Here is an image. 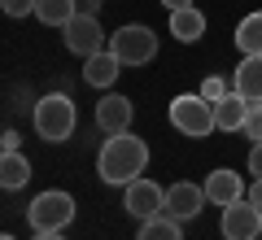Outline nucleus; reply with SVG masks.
<instances>
[{
    "mask_svg": "<svg viewBox=\"0 0 262 240\" xmlns=\"http://www.w3.org/2000/svg\"><path fill=\"white\" fill-rule=\"evenodd\" d=\"M249 175L262 179V144H253V153H249Z\"/></svg>",
    "mask_w": 262,
    "mask_h": 240,
    "instance_id": "obj_23",
    "label": "nucleus"
},
{
    "mask_svg": "<svg viewBox=\"0 0 262 240\" xmlns=\"http://www.w3.org/2000/svg\"><path fill=\"white\" fill-rule=\"evenodd\" d=\"M241 197H249L245 192V184H241V175L236 170H210V179H206V201L210 205H236Z\"/></svg>",
    "mask_w": 262,
    "mask_h": 240,
    "instance_id": "obj_11",
    "label": "nucleus"
},
{
    "mask_svg": "<svg viewBox=\"0 0 262 240\" xmlns=\"http://www.w3.org/2000/svg\"><path fill=\"white\" fill-rule=\"evenodd\" d=\"M162 5H166V9L175 13V9H188V5H192V0H162Z\"/></svg>",
    "mask_w": 262,
    "mask_h": 240,
    "instance_id": "obj_27",
    "label": "nucleus"
},
{
    "mask_svg": "<svg viewBox=\"0 0 262 240\" xmlns=\"http://www.w3.org/2000/svg\"><path fill=\"white\" fill-rule=\"evenodd\" d=\"M118 70H122V61L110 53V48H101V53L83 57V83H88V88H114Z\"/></svg>",
    "mask_w": 262,
    "mask_h": 240,
    "instance_id": "obj_12",
    "label": "nucleus"
},
{
    "mask_svg": "<svg viewBox=\"0 0 262 240\" xmlns=\"http://www.w3.org/2000/svg\"><path fill=\"white\" fill-rule=\"evenodd\" d=\"M249 105L253 101H245L241 92H227L223 101H214V127L219 131H241L245 118H249Z\"/></svg>",
    "mask_w": 262,
    "mask_h": 240,
    "instance_id": "obj_14",
    "label": "nucleus"
},
{
    "mask_svg": "<svg viewBox=\"0 0 262 240\" xmlns=\"http://www.w3.org/2000/svg\"><path fill=\"white\" fill-rule=\"evenodd\" d=\"M122 210L131 214V219H158V214H166V192H162L153 179H131L127 184V192H122Z\"/></svg>",
    "mask_w": 262,
    "mask_h": 240,
    "instance_id": "obj_6",
    "label": "nucleus"
},
{
    "mask_svg": "<svg viewBox=\"0 0 262 240\" xmlns=\"http://www.w3.org/2000/svg\"><path fill=\"white\" fill-rule=\"evenodd\" d=\"M201 205H206V184H188V179H179V184L166 188V214L179 223L196 219L201 214Z\"/></svg>",
    "mask_w": 262,
    "mask_h": 240,
    "instance_id": "obj_9",
    "label": "nucleus"
},
{
    "mask_svg": "<svg viewBox=\"0 0 262 240\" xmlns=\"http://www.w3.org/2000/svg\"><path fill=\"white\" fill-rule=\"evenodd\" d=\"M61 35H66V48L79 57H92L101 48H110V35L101 31V18H92V13H79L70 27H61Z\"/></svg>",
    "mask_w": 262,
    "mask_h": 240,
    "instance_id": "obj_8",
    "label": "nucleus"
},
{
    "mask_svg": "<svg viewBox=\"0 0 262 240\" xmlns=\"http://www.w3.org/2000/svg\"><path fill=\"white\" fill-rule=\"evenodd\" d=\"M79 127V110L75 101L66 92H48L35 101V136L48 140V144H61V140H70Z\"/></svg>",
    "mask_w": 262,
    "mask_h": 240,
    "instance_id": "obj_2",
    "label": "nucleus"
},
{
    "mask_svg": "<svg viewBox=\"0 0 262 240\" xmlns=\"http://www.w3.org/2000/svg\"><path fill=\"white\" fill-rule=\"evenodd\" d=\"M170 35H175L179 44H192V39H201V35H206V13L196 9V5L175 9V13H170Z\"/></svg>",
    "mask_w": 262,
    "mask_h": 240,
    "instance_id": "obj_15",
    "label": "nucleus"
},
{
    "mask_svg": "<svg viewBox=\"0 0 262 240\" xmlns=\"http://www.w3.org/2000/svg\"><path fill=\"white\" fill-rule=\"evenodd\" d=\"M241 131L253 140V144H262V101H258V105H249V118H245V127H241Z\"/></svg>",
    "mask_w": 262,
    "mask_h": 240,
    "instance_id": "obj_20",
    "label": "nucleus"
},
{
    "mask_svg": "<svg viewBox=\"0 0 262 240\" xmlns=\"http://www.w3.org/2000/svg\"><path fill=\"white\" fill-rule=\"evenodd\" d=\"M110 53L118 57L122 66H144V61H153L158 57V35H153L149 27H118L110 35Z\"/></svg>",
    "mask_w": 262,
    "mask_h": 240,
    "instance_id": "obj_4",
    "label": "nucleus"
},
{
    "mask_svg": "<svg viewBox=\"0 0 262 240\" xmlns=\"http://www.w3.org/2000/svg\"><path fill=\"white\" fill-rule=\"evenodd\" d=\"M236 48H241L245 57H258L262 53V9L241 18V27H236Z\"/></svg>",
    "mask_w": 262,
    "mask_h": 240,
    "instance_id": "obj_18",
    "label": "nucleus"
},
{
    "mask_svg": "<svg viewBox=\"0 0 262 240\" xmlns=\"http://www.w3.org/2000/svg\"><path fill=\"white\" fill-rule=\"evenodd\" d=\"M31 227L35 231H66L75 223V197L70 192H39L27 210Z\"/></svg>",
    "mask_w": 262,
    "mask_h": 240,
    "instance_id": "obj_5",
    "label": "nucleus"
},
{
    "mask_svg": "<svg viewBox=\"0 0 262 240\" xmlns=\"http://www.w3.org/2000/svg\"><path fill=\"white\" fill-rule=\"evenodd\" d=\"M35 18L44 27H70L79 18V0H35Z\"/></svg>",
    "mask_w": 262,
    "mask_h": 240,
    "instance_id": "obj_16",
    "label": "nucleus"
},
{
    "mask_svg": "<svg viewBox=\"0 0 262 240\" xmlns=\"http://www.w3.org/2000/svg\"><path fill=\"white\" fill-rule=\"evenodd\" d=\"M35 240H66V236H61V231H39Z\"/></svg>",
    "mask_w": 262,
    "mask_h": 240,
    "instance_id": "obj_28",
    "label": "nucleus"
},
{
    "mask_svg": "<svg viewBox=\"0 0 262 240\" xmlns=\"http://www.w3.org/2000/svg\"><path fill=\"white\" fill-rule=\"evenodd\" d=\"M144 166H149V144L131 131H118L101 144V157H96V175L105 184H122L127 188L131 179H140Z\"/></svg>",
    "mask_w": 262,
    "mask_h": 240,
    "instance_id": "obj_1",
    "label": "nucleus"
},
{
    "mask_svg": "<svg viewBox=\"0 0 262 240\" xmlns=\"http://www.w3.org/2000/svg\"><path fill=\"white\" fill-rule=\"evenodd\" d=\"M219 231H223V240H258V231H262V210L249 201V197H241L236 205H227V210H223Z\"/></svg>",
    "mask_w": 262,
    "mask_h": 240,
    "instance_id": "obj_7",
    "label": "nucleus"
},
{
    "mask_svg": "<svg viewBox=\"0 0 262 240\" xmlns=\"http://www.w3.org/2000/svg\"><path fill=\"white\" fill-rule=\"evenodd\" d=\"M0 240H18V236H0Z\"/></svg>",
    "mask_w": 262,
    "mask_h": 240,
    "instance_id": "obj_29",
    "label": "nucleus"
},
{
    "mask_svg": "<svg viewBox=\"0 0 262 240\" xmlns=\"http://www.w3.org/2000/svg\"><path fill=\"white\" fill-rule=\"evenodd\" d=\"M227 92H232V88H227V83H223V79H206V83H201V96H206V101H210V105H214V101H223V96H227Z\"/></svg>",
    "mask_w": 262,
    "mask_h": 240,
    "instance_id": "obj_21",
    "label": "nucleus"
},
{
    "mask_svg": "<svg viewBox=\"0 0 262 240\" xmlns=\"http://www.w3.org/2000/svg\"><path fill=\"white\" fill-rule=\"evenodd\" d=\"M27 179H31V162L22 157V148H13V153L0 157V188L18 192V188H27Z\"/></svg>",
    "mask_w": 262,
    "mask_h": 240,
    "instance_id": "obj_17",
    "label": "nucleus"
},
{
    "mask_svg": "<svg viewBox=\"0 0 262 240\" xmlns=\"http://www.w3.org/2000/svg\"><path fill=\"white\" fill-rule=\"evenodd\" d=\"M79 13H92V18H101V0H79Z\"/></svg>",
    "mask_w": 262,
    "mask_h": 240,
    "instance_id": "obj_25",
    "label": "nucleus"
},
{
    "mask_svg": "<svg viewBox=\"0 0 262 240\" xmlns=\"http://www.w3.org/2000/svg\"><path fill=\"white\" fill-rule=\"evenodd\" d=\"M18 144H22V136H18V131H5V136H0V148H5V153H13Z\"/></svg>",
    "mask_w": 262,
    "mask_h": 240,
    "instance_id": "obj_24",
    "label": "nucleus"
},
{
    "mask_svg": "<svg viewBox=\"0 0 262 240\" xmlns=\"http://www.w3.org/2000/svg\"><path fill=\"white\" fill-rule=\"evenodd\" d=\"M232 92H241L245 101H253V105L262 101V53L258 57H241V66H236V74H232Z\"/></svg>",
    "mask_w": 262,
    "mask_h": 240,
    "instance_id": "obj_13",
    "label": "nucleus"
},
{
    "mask_svg": "<svg viewBox=\"0 0 262 240\" xmlns=\"http://www.w3.org/2000/svg\"><path fill=\"white\" fill-rule=\"evenodd\" d=\"M170 127L179 131V136H192V140H206L214 127V105L206 101L201 92H184L170 101Z\"/></svg>",
    "mask_w": 262,
    "mask_h": 240,
    "instance_id": "obj_3",
    "label": "nucleus"
},
{
    "mask_svg": "<svg viewBox=\"0 0 262 240\" xmlns=\"http://www.w3.org/2000/svg\"><path fill=\"white\" fill-rule=\"evenodd\" d=\"M249 201H253V205H258V210H262V179H258V184L249 188Z\"/></svg>",
    "mask_w": 262,
    "mask_h": 240,
    "instance_id": "obj_26",
    "label": "nucleus"
},
{
    "mask_svg": "<svg viewBox=\"0 0 262 240\" xmlns=\"http://www.w3.org/2000/svg\"><path fill=\"white\" fill-rule=\"evenodd\" d=\"M136 240H184V227H179V219H170V214H158V219L140 223V236Z\"/></svg>",
    "mask_w": 262,
    "mask_h": 240,
    "instance_id": "obj_19",
    "label": "nucleus"
},
{
    "mask_svg": "<svg viewBox=\"0 0 262 240\" xmlns=\"http://www.w3.org/2000/svg\"><path fill=\"white\" fill-rule=\"evenodd\" d=\"M131 114H136V105H131L127 96L110 92L101 105H96V127H101L105 136H118V131H131Z\"/></svg>",
    "mask_w": 262,
    "mask_h": 240,
    "instance_id": "obj_10",
    "label": "nucleus"
},
{
    "mask_svg": "<svg viewBox=\"0 0 262 240\" xmlns=\"http://www.w3.org/2000/svg\"><path fill=\"white\" fill-rule=\"evenodd\" d=\"M0 9L9 18H27V13H35V0H0Z\"/></svg>",
    "mask_w": 262,
    "mask_h": 240,
    "instance_id": "obj_22",
    "label": "nucleus"
}]
</instances>
